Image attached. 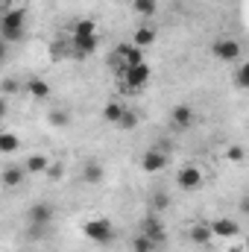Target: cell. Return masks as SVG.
<instances>
[{
  "mask_svg": "<svg viewBox=\"0 0 249 252\" xmlns=\"http://www.w3.org/2000/svg\"><path fill=\"white\" fill-rule=\"evenodd\" d=\"M144 235H147L156 247H161V244L167 241V232H164V226H161V220H158L156 214H150V217L144 220Z\"/></svg>",
  "mask_w": 249,
  "mask_h": 252,
  "instance_id": "cell-10",
  "label": "cell"
},
{
  "mask_svg": "<svg viewBox=\"0 0 249 252\" xmlns=\"http://www.w3.org/2000/svg\"><path fill=\"white\" fill-rule=\"evenodd\" d=\"M88 38H97V24L94 21H76V27H73V44H82Z\"/></svg>",
  "mask_w": 249,
  "mask_h": 252,
  "instance_id": "cell-12",
  "label": "cell"
},
{
  "mask_svg": "<svg viewBox=\"0 0 249 252\" xmlns=\"http://www.w3.org/2000/svg\"><path fill=\"white\" fill-rule=\"evenodd\" d=\"M112 59L121 64V70H126V67H132V64L144 62V50H141V47H135V44H121V47L115 50V56H112Z\"/></svg>",
  "mask_w": 249,
  "mask_h": 252,
  "instance_id": "cell-8",
  "label": "cell"
},
{
  "mask_svg": "<svg viewBox=\"0 0 249 252\" xmlns=\"http://www.w3.org/2000/svg\"><path fill=\"white\" fill-rule=\"evenodd\" d=\"M124 103H115V100H112V103H106V106H103V118H106V121H109V124L115 126L118 124V121H121V115H124Z\"/></svg>",
  "mask_w": 249,
  "mask_h": 252,
  "instance_id": "cell-21",
  "label": "cell"
},
{
  "mask_svg": "<svg viewBox=\"0 0 249 252\" xmlns=\"http://www.w3.org/2000/svg\"><path fill=\"white\" fill-rule=\"evenodd\" d=\"M82 235L94 244H109V241H115V226L106 217H94V220L82 223Z\"/></svg>",
  "mask_w": 249,
  "mask_h": 252,
  "instance_id": "cell-2",
  "label": "cell"
},
{
  "mask_svg": "<svg viewBox=\"0 0 249 252\" xmlns=\"http://www.w3.org/2000/svg\"><path fill=\"white\" fill-rule=\"evenodd\" d=\"M3 118H6V100L0 97V121H3Z\"/></svg>",
  "mask_w": 249,
  "mask_h": 252,
  "instance_id": "cell-31",
  "label": "cell"
},
{
  "mask_svg": "<svg viewBox=\"0 0 249 252\" xmlns=\"http://www.w3.org/2000/svg\"><path fill=\"white\" fill-rule=\"evenodd\" d=\"M47 176L56 182V179H62L64 176V164H47Z\"/></svg>",
  "mask_w": 249,
  "mask_h": 252,
  "instance_id": "cell-28",
  "label": "cell"
},
{
  "mask_svg": "<svg viewBox=\"0 0 249 252\" xmlns=\"http://www.w3.org/2000/svg\"><path fill=\"white\" fill-rule=\"evenodd\" d=\"M50 124H53V126H67V124H70V115L56 109V112H50Z\"/></svg>",
  "mask_w": 249,
  "mask_h": 252,
  "instance_id": "cell-26",
  "label": "cell"
},
{
  "mask_svg": "<svg viewBox=\"0 0 249 252\" xmlns=\"http://www.w3.org/2000/svg\"><path fill=\"white\" fill-rule=\"evenodd\" d=\"M103 164L100 161H88L85 167H82V179L88 182V185H97V182H103Z\"/></svg>",
  "mask_w": 249,
  "mask_h": 252,
  "instance_id": "cell-19",
  "label": "cell"
},
{
  "mask_svg": "<svg viewBox=\"0 0 249 252\" xmlns=\"http://www.w3.org/2000/svg\"><path fill=\"white\" fill-rule=\"evenodd\" d=\"M211 53H214V59H220V62H238L244 50H241V41H235V38H220V41H214Z\"/></svg>",
  "mask_w": 249,
  "mask_h": 252,
  "instance_id": "cell-4",
  "label": "cell"
},
{
  "mask_svg": "<svg viewBox=\"0 0 249 252\" xmlns=\"http://www.w3.org/2000/svg\"><path fill=\"white\" fill-rule=\"evenodd\" d=\"M167 167V150H158V147H150L144 156H141V170L144 173H158Z\"/></svg>",
  "mask_w": 249,
  "mask_h": 252,
  "instance_id": "cell-5",
  "label": "cell"
},
{
  "mask_svg": "<svg viewBox=\"0 0 249 252\" xmlns=\"http://www.w3.org/2000/svg\"><path fill=\"white\" fill-rule=\"evenodd\" d=\"M53 220V208L47 205V202H35L32 208H30V223L32 226H47Z\"/></svg>",
  "mask_w": 249,
  "mask_h": 252,
  "instance_id": "cell-11",
  "label": "cell"
},
{
  "mask_svg": "<svg viewBox=\"0 0 249 252\" xmlns=\"http://www.w3.org/2000/svg\"><path fill=\"white\" fill-rule=\"evenodd\" d=\"M132 9H135L141 18H156L158 3H156V0H132Z\"/></svg>",
  "mask_w": 249,
  "mask_h": 252,
  "instance_id": "cell-20",
  "label": "cell"
},
{
  "mask_svg": "<svg viewBox=\"0 0 249 252\" xmlns=\"http://www.w3.org/2000/svg\"><path fill=\"white\" fill-rule=\"evenodd\" d=\"M132 252H156V244H153L147 235H138V238L132 241Z\"/></svg>",
  "mask_w": 249,
  "mask_h": 252,
  "instance_id": "cell-22",
  "label": "cell"
},
{
  "mask_svg": "<svg viewBox=\"0 0 249 252\" xmlns=\"http://www.w3.org/2000/svg\"><path fill=\"white\" fill-rule=\"evenodd\" d=\"M27 91H30L35 100H47V97H50V85H47V79H38V76L27 79Z\"/></svg>",
  "mask_w": 249,
  "mask_h": 252,
  "instance_id": "cell-16",
  "label": "cell"
},
{
  "mask_svg": "<svg viewBox=\"0 0 249 252\" xmlns=\"http://www.w3.org/2000/svg\"><path fill=\"white\" fill-rule=\"evenodd\" d=\"M118 129H135L138 126V115L135 112H129V109H124V115H121V121H118Z\"/></svg>",
  "mask_w": 249,
  "mask_h": 252,
  "instance_id": "cell-23",
  "label": "cell"
},
{
  "mask_svg": "<svg viewBox=\"0 0 249 252\" xmlns=\"http://www.w3.org/2000/svg\"><path fill=\"white\" fill-rule=\"evenodd\" d=\"M6 50H9V44H6V41H3V38H0V62H3V59H6Z\"/></svg>",
  "mask_w": 249,
  "mask_h": 252,
  "instance_id": "cell-30",
  "label": "cell"
},
{
  "mask_svg": "<svg viewBox=\"0 0 249 252\" xmlns=\"http://www.w3.org/2000/svg\"><path fill=\"white\" fill-rule=\"evenodd\" d=\"M153 205H156V208H158V211H161V208H164V205H167V196H164V193H158V196H156V199H153Z\"/></svg>",
  "mask_w": 249,
  "mask_h": 252,
  "instance_id": "cell-29",
  "label": "cell"
},
{
  "mask_svg": "<svg viewBox=\"0 0 249 252\" xmlns=\"http://www.w3.org/2000/svg\"><path fill=\"white\" fill-rule=\"evenodd\" d=\"M24 21H27V12L24 9H6L0 15V38L6 44L21 41L24 38Z\"/></svg>",
  "mask_w": 249,
  "mask_h": 252,
  "instance_id": "cell-1",
  "label": "cell"
},
{
  "mask_svg": "<svg viewBox=\"0 0 249 252\" xmlns=\"http://www.w3.org/2000/svg\"><path fill=\"white\" fill-rule=\"evenodd\" d=\"M24 179H27L24 164H6V167L0 170V182H3L6 188H18V185H24Z\"/></svg>",
  "mask_w": 249,
  "mask_h": 252,
  "instance_id": "cell-9",
  "label": "cell"
},
{
  "mask_svg": "<svg viewBox=\"0 0 249 252\" xmlns=\"http://www.w3.org/2000/svg\"><path fill=\"white\" fill-rule=\"evenodd\" d=\"M0 88H3V94H18V91H21V82L12 76V79H3V85H0Z\"/></svg>",
  "mask_w": 249,
  "mask_h": 252,
  "instance_id": "cell-27",
  "label": "cell"
},
{
  "mask_svg": "<svg viewBox=\"0 0 249 252\" xmlns=\"http://www.w3.org/2000/svg\"><path fill=\"white\" fill-rule=\"evenodd\" d=\"M202 170L196 167V164H185V167H179V173H176V182H179V188L182 190H196L202 188Z\"/></svg>",
  "mask_w": 249,
  "mask_h": 252,
  "instance_id": "cell-7",
  "label": "cell"
},
{
  "mask_svg": "<svg viewBox=\"0 0 249 252\" xmlns=\"http://www.w3.org/2000/svg\"><path fill=\"white\" fill-rule=\"evenodd\" d=\"M126 79V88H132V91H138V88H144L150 79H153V67L147 62L141 64H132V67H126V70H121Z\"/></svg>",
  "mask_w": 249,
  "mask_h": 252,
  "instance_id": "cell-3",
  "label": "cell"
},
{
  "mask_svg": "<svg viewBox=\"0 0 249 252\" xmlns=\"http://www.w3.org/2000/svg\"><path fill=\"white\" fill-rule=\"evenodd\" d=\"M190 241L196 244V247H208L214 238H211V229H208V223H196V226H190Z\"/></svg>",
  "mask_w": 249,
  "mask_h": 252,
  "instance_id": "cell-17",
  "label": "cell"
},
{
  "mask_svg": "<svg viewBox=\"0 0 249 252\" xmlns=\"http://www.w3.org/2000/svg\"><path fill=\"white\" fill-rule=\"evenodd\" d=\"M226 158H229V161H235V164H238V161H244V158H247V150H244V147H241V144H232V147H229V150H226Z\"/></svg>",
  "mask_w": 249,
  "mask_h": 252,
  "instance_id": "cell-24",
  "label": "cell"
},
{
  "mask_svg": "<svg viewBox=\"0 0 249 252\" xmlns=\"http://www.w3.org/2000/svg\"><path fill=\"white\" fill-rule=\"evenodd\" d=\"M156 35H158V32H156V27H150V24H144V27H138V30H135V35H132V44L144 50V47H150V44H156Z\"/></svg>",
  "mask_w": 249,
  "mask_h": 252,
  "instance_id": "cell-13",
  "label": "cell"
},
{
  "mask_svg": "<svg viewBox=\"0 0 249 252\" xmlns=\"http://www.w3.org/2000/svg\"><path fill=\"white\" fill-rule=\"evenodd\" d=\"M170 118H173V126H176V129H190V124H193V109L185 106V103H179Z\"/></svg>",
  "mask_w": 249,
  "mask_h": 252,
  "instance_id": "cell-14",
  "label": "cell"
},
{
  "mask_svg": "<svg viewBox=\"0 0 249 252\" xmlns=\"http://www.w3.org/2000/svg\"><path fill=\"white\" fill-rule=\"evenodd\" d=\"M47 156H41V153H35V156H30L27 161H24V170H27V176H38V173H47Z\"/></svg>",
  "mask_w": 249,
  "mask_h": 252,
  "instance_id": "cell-15",
  "label": "cell"
},
{
  "mask_svg": "<svg viewBox=\"0 0 249 252\" xmlns=\"http://www.w3.org/2000/svg\"><path fill=\"white\" fill-rule=\"evenodd\" d=\"M21 150V138L15 135V132H0V153L3 156H12V153H18Z\"/></svg>",
  "mask_w": 249,
  "mask_h": 252,
  "instance_id": "cell-18",
  "label": "cell"
},
{
  "mask_svg": "<svg viewBox=\"0 0 249 252\" xmlns=\"http://www.w3.org/2000/svg\"><path fill=\"white\" fill-rule=\"evenodd\" d=\"M208 229H211V238H223V241L241 235V223H238V220H229V217H217V220H211Z\"/></svg>",
  "mask_w": 249,
  "mask_h": 252,
  "instance_id": "cell-6",
  "label": "cell"
},
{
  "mask_svg": "<svg viewBox=\"0 0 249 252\" xmlns=\"http://www.w3.org/2000/svg\"><path fill=\"white\" fill-rule=\"evenodd\" d=\"M226 252H247V250H244V247H229Z\"/></svg>",
  "mask_w": 249,
  "mask_h": 252,
  "instance_id": "cell-32",
  "label": "cell"
},
{
  "mask_svg": "<svg viewBox=\"0 0 249 252\" xmlns=\"http://www.w3.org/2000/svg\"><path fill=\"white\" fill-rule=\"evenodd\" d=\"M235 82H238L241 88H249V64H247V62L238 67V73H235Z\"/></svg>",
  "mask_w": 249,
  "mask_h": 252,
  "instance_id": "cell-25",
  "label": "cell"
}]
</instances>
